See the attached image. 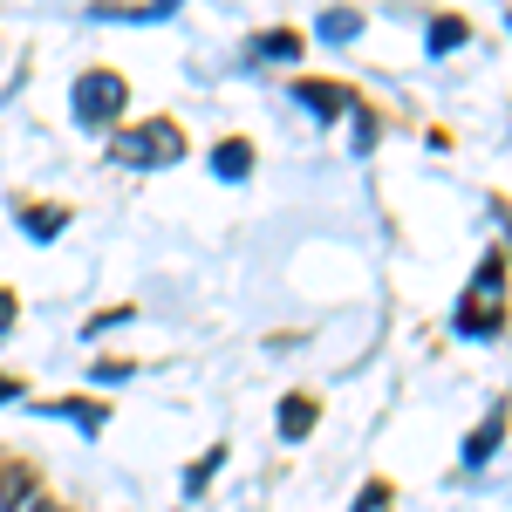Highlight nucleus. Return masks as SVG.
<instances>
[{"label": "nucleus", "mask_w": 512, "mask_h": 512, "mask_svg": "<svg viewBox=\"0 0 512 512\" xmlns=\"http://www.w3.org/2000/svg\"><path fill=\"white\" fill-rule=\"evenodd\" d=\"M178 158H185V130L164 117L110 137V164H123V171H158V164H178Z\"/></svg>", "instance_id": "f257e3e1"}, {"label": "nucleus", "mask_w": 512, "mask_h": 512, "mask_svg": "<svg viewBox=\"0 0 512 512\" xmlns=\"http://www.w3.org/2000/svg\"><path fill=\"white\" fill-rule=\"evenodd\" d=\"M123 103H130V89H123V76H110V69H89V76H76V89H69V110H76V123H110L123 117Z\"/></svg>", "instance_id": "f03ea898"}, {"label": "nucleus", "mask_w": 512, "mask_h": 512, "mask_svg": "<svg viewBox=\"0 0 512 512\" xmlns=\"http://www.w3.org/2000/svg\"><path fill=\"white\" fill-rule=\"evenodd\" d=\"M294 103L315 110L321 123H335L342 110H349V89H335V82H294Z\"/></svg>", "instance_id": "7ed1b4c3"}, {"label": "nucleus", "mask_w": 512, "mask_h": 512, "mask_svg": "<svg viewBox=\"0 0 512 512\" xmlns=\"http://www.w3.org/2000/svg\"><path fill=\"white\" fill-rule=\"evenodd\" d=\"M315 417H321L315 396H287V403H280V437H287V444H301V437L315 431Z\"/></svg>", "instance_id": "20e7f679"}, {"label": "nucleus", "mask_w": 512, "mask_h": 512, "mask_svg": "<svg viewBox=\"0 0 512 512\" xmlns=\"http://www.w3.org/2000/svg\"><path fill=\"white\" fill-rule=\"evenodd\" d=\"M212 171H219L226 185H239V178L253 171V144H246V137H226V144L212 151Z\"/></svg>", "instance_id": "39448f33"}, {"label": "nucleus", "mask_w": 512, "mask_h": 512, "mask_svg": "<svg viewBox=\"0 0 512 512\" xmlns=\"http://www.w3.org/2000/svg\"><path fill=\"white\" fill-rule=\"evenodd\" d=\"M499 437H506V410H492V417L472 431V444H465V465H485V458L499 451Z\"/></svg>", "instance_id": "423d86ee"}, {"label": "nucleus", "mask_w": 512, "mask_h": 512, "mask_svg": "<svg viewBox=\"0 0 512 512\" xmlns=\"http://www.w3.org/2000/svg\"><path fill=\"white\" fill-rule=\"evenodd\" d=\"M41 417H69V424H76L82 437H96V431H103V410H96V403H41Z\"/></svg>", "instance_id": "0eeeda50"}, {"label": "nucleus", "mask_w": 512, "mask_h": 512, "mask_svg": "<svg viewBox=\"0 0 512 512\" xmlns=\"http://www.w3.org/2000/svg\"><path fill=\"white\" fill-rule=\"evenodd\" d=\"M362 35V14L355 7H342V14H321V41H355Z\"/></svg>", "instance_id": "6e6552de"}, {"label": "nucleus", "mask_w": 512, "mask_h": 512, "mask_svg": "<svg viewBox=\"0 0 512 512\" xmlns=\"http://www.w3.org/2000/svg\"><path fill=\"white\" fill-rule=\"evenodd\" d=\"M465 35H472V28H465L458 14H444V21H431V55H451V48H458Z\"/></svg>", "instance_id": "1a4fd4ad"}, {"label": "nucleus", "mask_w": 512, "mask_h": 512, "mask_svg": "<svg viewBox=\"0 0 512 512\" xmlns=\"http://www.w3.org/2000/svg\"><path fill=\"white\" fill-rule=\"evenodd\" d=\"M506 253H499V246H492V253H485V260H478V280H472V294H499V287H506Z\"/></svg>", "instance_id": "9d476101"}, {"label": "nucleus", "mask_w": 512, "mask_h": 512, "mask_svg": "<svg viewBox=\"0 0 512 512\" xmlns=\"http://www.w3.org/2000/svg\"><path fill=\"white\" fill-rule=\"evenodd\" d=\"M219 465H226V451H219V444H212V451H205V458H198L192 472H185V499H198V492H205V478L219 472Z\"/></svg>", "instance_id": "9b49d317"}, {"label": "nucleus", "mask_w": 512, "mask_h": 512, "mask_svg": "<svg viewBox=\"0 0 512 512\" xmlns=\"http://www.w3.org/2000/svg\"><path fill=\"white\" fill-rule=\"evenodd\" d=\"M28 506V472H0V512Z\"/></svg>", "instance_id": "f8f14e48"}, {"label": "nucleus", "mask_w": 512, "mask_h": 512, "mask_svg": "<svg viewBox=\"0 0 512 512\" xmlns=\"http://www.w3.org/2000/svg\"><path fill=\"white\" fill-rule=\"evenodd\" d=\"M21 226H28V239H55V233H62V212H55V205L41 212V205H35V212H21Z\"/></svg>", "instance_id": "ddd939ff"}, {"label": "nucleus", "mask_w": 512, "mask_h": 512, "mask_svg": "<svg viewBox=\"0 0 512 512\" xmlns=\"http://www.w3.org/2000/svg\"><path fill=\"white\" fill-rule=\"evenodd\" d=\"M103 21H171V7H96Z\"/></svg>", "instance_id": "4468645a"}, {"label": "nucleus", "mask_w": 512, "mask_h": 512, "mask_svg": "<svg viewBox=\"0 0 512 512\" xmlns=\"http://www.w3.org/2000/svg\"><path fill=\"white\" fill-rule=\"evenodd\" d=\"M260 55H274V62H294V55H301V35H267V41H260Z\"/></svg>", "instance_id": "2eb2a0df"}, {"label": "nucleus", "mask_w": 512, "mask_h": 512, "mask_svg": "<svg viewBox=\"0 0 512 512\" xmlns=\"http://www.w3.org/2000/svg\"><path fill=\"white\" fill-rule=\"evenodd\" d=\"M355 117H362L355 123V151H369V144H376V117H369V110H355Z\"/></svg>", "instance_id": "dca6fc26"}, {"label": "nucleus", "mask_w": 512, "mask_h": 512, "mask_svg": "<svg viewBox=\"0 0 512 512\" xmlns=\"http://www.w3.org/2000/svg\"><path fill=\"white\" fill-rule=\"evenodd\" d=\"M7 328H14V294L0 287V335H7Z\"/></svg>", "instance_id": "f3484780"}, {"label": "nucleus", "mask_w": 512, "mask_h": 512, "mask_svg": "<svg viewBox=\"0 0 512 512\" xmlns=\"http://www.w3.org/2000/svg\"><path fill=\"white\" fill-rule=\"evenodd\" d=\"M14 390H21V383H14V376H0V403H7V396H14Z\"/></svg>", "instance_id": "a211bd4d"}]
</instances>
